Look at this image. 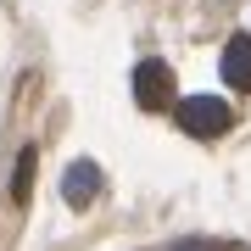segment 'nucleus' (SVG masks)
<instances>
[{
	"mask_svg": "<svg viewBox=\"0 0 251 251\" xmlns=\"http://www.w3.org/2000/svg\"><path fill=\"white\" fill-rule=\"evenodd\" d=\"M173 112H179V128H184L190 140H218V134H229V117H234L224 95H184Z\"/></svg>",
	"mask_w": 251,
	"mask_h": 251,
	"instance_id": "obj_1",
	"label": "nucleus"
},
{
	"mask_svg": "<svg viewBox=\"0 0 251 251\" xmlns=\"http://www.w3.org/2000/svg\"><path fill=\"white\" fill-rule=\"evenodd\" d=\"M134 100L145 112H168L173 106V67L168 62H140L134 67Z\"/></svg>",
	"mask_w": 251,
	"mask_h": 251,
	"instance_id": "obj_2",
	"label": "nucleus"
},
{
	"mask_svg": "<svg viewBox=\"0 0 251 251\" xmlns=\"http://www.w3.org/2000/svg\"><path fill=\"white\" fill-rule=\"evenodd\" d=\"M95 196H100V168H95V162H73L67 179H62V201L73 206V212H84Z\"/></svg>",
	"mask_w": 251,
	"mask_h": 251,
	"instance_id": "obj_3",
	"label": "nucleus"
},
{
	"mask_svg": "<svg viewBox=\"0 0 251 251\" xmlns=\"http://www.w3.org/2000/svg\"><path fill=\"white\" fill-rule=\"evenodd\" d=\"M218 73H224L229 90H246V95H251V39H246V34H234L229 45H224V62H218Z\"/></svg>",
	"mask_w": 251,
	"mask_h": 251,
	"instance_id": "obj_4",
	"label": "nucleus"
},
{
	"mask_svg": "<svg viewBox=\"0 0 251 251\" xmlns=\"http://www.w3.org/2000/svg\"><path fill=\"white\" fill-rule=\"evenodd\" d=\"M34 162H39V151L23 145V151H17V168H11V201H17V206H28V196H34Z\"/></svg>",
	"mask_w": 251,
	"mask_h": 251,
	"instance_id": "obj_5",
	"label": "nucleus"
}]
</instances>
